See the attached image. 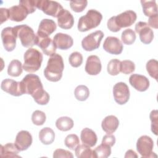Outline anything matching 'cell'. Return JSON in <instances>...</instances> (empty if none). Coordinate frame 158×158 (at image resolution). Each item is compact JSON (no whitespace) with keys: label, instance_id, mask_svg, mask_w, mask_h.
<instances>
[{"label":"cell","instance_id":"39","mask_svg":"<svg viewBox=\"0 0 158 158\" xmlns=\"http://www.w3.org/2000/svg\"><path fill=\"white\" fill-rule=\"evenodd\" d=\"M69 61L73 67H78L83 62V56L79 52H73L69 56Z\"/></svg>","mask_w":158,"mask_h":158},{"label":"cell","instance_id":"36","mask_svg":"<svg viewBox=\"0 0 158 158\" xmlns=\"http://www.w3.org/2000/svg\"><path fill=\"white\" fill-rule=\"evenodd\" d=\"M46 114L44 112L40 110H35L31 115L32 122L33 124L38 126L43 125L46 122Z\"/></svg>","mask_w":158,"mask_h":158},{"label":"cell","instance_id":"21","mask_svg":"<svg viewBox=\"0 0 158 158\" xmlns=\"http://www.w3.org/2000/svg\"><path fill=\"white\" fill-rule=\"evenodd\" d=\"M9 10L10 20L18 22L25 20L29 14L27 8L20 4L12 6L9 9Z\"/></svg>","mask_w":158,"mask_h":158},{"label":"cell","instance_id":"4","mask_svg":"<svg viewBox=\"0 0 158 158\" xmlns=\"http://www.w3.org/2000/svg\"><path fill=\"white\" fill-rule=\"evenodd\" d=\"M102 19V15L101 12L95 10H89L85 15L81 16L78 22V30L80 31L84 32L92 28L97 27Z\"/></svg>","mask_w":158,"mask_h":158},{"label":"cell","instance_id":"43","mask_svg":"<svg viewBox=\"0 0 158 158\" xmlns=\"http://www.w3.org/2000/svg\"><path fill=\"white\" fill-rule=\"evenodd\" d=\"M54 158L58 157H67V158H73V156L72 153L69 151L62 149H57L54 151L53 153Z\"/></svg>","mask_w":158,"mask_h":158},{"label":"cell","instance_id":"14","mask_svg":"<svg viewBox=\"0 0 158 158\" xmlns=\"http://www.w3.org/2000/svg\"><path fill=\"white\" fill-rule=\"evenodd\" d=\"M1 88L4 91L14 96H20L23 94L20 81H16L12 79L6 78L2 80Z\"/></svg>","mask_w":158,"mask_h":158},{"label":"cell","instance_id":"24","mask_svg":"<svg viewBox=\"0 0 158 158\" xmlns=\"http://www.w3.org/2000/svg\"><path fill=\"white\" fill-rule=\"evenodd\" d=\"M80 138L83 144L89 147L95 146L98 141L96 134L93 130L89 128H85L81 130Z\"/></svg>","mask_w":158,"mask_h":158},{"label":"cell","instance_id":"48","mask_svg":"<svg viewBox=\"0 0 158 158\" xmlns=\"http://www.w3.org/2000/svg\"><path fill=\"white\" fill-rule=\"evenodd\" d=\"M124 157L125 158H127V157H133V158L136 157V158H137L138 155L136 154V153L134 151H133L131 149H129L126 152L125 155Z\"/></svg>","mask_w":158,"mask_h":158},{"label":"cell","instance_id":"38","mask_svg":"<svg viewBox=\"0 0 158 158\" xmlns=\"http://www.w3.org/2000/svg\"><path fill=\"white\" fill-rule=\"evenodd\" d=\"M135 70V65L130 60H124L120 62V72L123 74H130Z\"/></svg>","mask_w":158,"mask_h":158},{"label":"cell","instance_id":"5","mask_svg":"<svg viewBox=\"0 0 158 158\" xmlns=\"http://www.w3.org/2000/svg\"><path fill=\"white\" fill-rule=\"evenodd\" d=\"M17 37L21 42L22 45L25 48H29L36 45V35L33 30L26 24L17 25L14 27Z\"/></svg>","mask_w":158,"mask_h":158},{"label":"cell","instance_id":"26","mask_svg":"<svg viewBox=\"0 0 158 158\" xmlns=\"http://www.w3.org/2000/svg\"><path fill=\"white\" fill-rule=\"evenodd\" d=\"M39 139L43 144L46 145L50 144L54 141V131L49 127H44L40 131Z\"/></svg>","mask_w":158,"mask_h":158},{"label":"cell","instance_id":"31","mask_svg":"<svg viewBox=\"0 0 158 158\" xmlns=\"http://www.w3.org/2000/svg\"><path fill=\"white\" fill-rule=\"evenodd\" d=\"M110 154V147L102 143L93 150V156L94 158H107Z\"/></svg>","mask_w":158,"mask_h":158},{"label":"cell","instance_id":"40","mask_svg":"<svg viewBox=\"0 0 158 158\" xmlns=\"http://www.w3.org/2000/svg\"><path fill=\"white\" fill-rule=\"evenodd\" d=\"M88 1L86 0L70 1V6L72 10L75 12H82L87 6Z\"/></svg>","mask_w":158,"mask_h":158},{"label":"cell","instance_id":"6","mask_svg":"<svg viewBox=\"0 0 158 158\" xmlns=\"http://www.w3.org/2000/svg\"><path fill=\"white\" fill-rule=\"evenodd\" d=\"M154 141L152 139L147 135L140 136L136 142V149L142 157H153L157 156L152 152Z\"/></svg>","mask_w":158,"mask_h":158},{"label":"cell","instance_id":"42","mask_svg":"<svg viewBox=\"0 0 158 158\" xmlns=\"http://www.w3.org/2000/svg\"><path fill=\"white\" fill-rule=\"evenodd\" d=\"M37 0H22L19 4L24 6L28 10L29 14H31L36 10Z\"/></svg>","mask_w":158,"mask_h":158},{"label":"cell","instance_id":"13","mask_svg":"<svg viewBox=\"0 0 158 158\" xmlns=\"http://www.w3.org/2000/svg\"><path fill=\"white\" fill-rule=\"evenodd\" d=\"M104 49L111 54L118 55L123 51V44L121 41L115 36H107L103 43Z\"/></svg>","mask_w":158,"mask_h":158},{"label":"cell","instance_id":"44","mask_svg":"<svg viewBox=\"0 0 158 158\" xmlns=\"http://www.w3.org/2000/svg\"><path fill=\"white\" fill-rule=\"evenodd\" d=\"M115 143V137L112 134H107L103 136L102 140V144L107 145L110 148Z\"/></svg>","mask_w":158,"mask_h":158},{"label":"cell","instance_id":"29","mask_svg":"<svg viewBox=\"0 0 158 158\" xmlns=\"http://www.w3.org/2000/svg\"><path fill=\"white\" fill-rule=\"evenodd\" d=\"M56 127L60 131H67L71 130L73 127V120L67 116L59 117L56 122Z\"/></svg>","mask_w":158,"mask_h":158},{"label":"cell","instance_id":"17","mask_svg":"<svg viewBox=\"0 0 158 158\" xmlns=\"http://www.w3.org/2000/svg\"><path fill=\"white\" fill-rule=\"evenodd\" d=\"M129 83L135 89L140 92L146 91L150 84L146 77L137 73L131 75L129 78Z\"/></svg>","mask_w":158,"mask_h":158},{"label":"cell","instance_id":"30","mask_svg":"<svg viewBox=\"0 0 158 158\" xmlns=\"http://www.w3.org/2000/svg\"><path fill=\"white\" fill-rule=\"evenodd\" d=\"M75 156L78 158H85V157H94L93 151L84 144H78L77 147L75 149Z\"/></svg>","mask_w":158,"mask_h":158},{"label":"cell","instance_id":"3","mask_svg":"<svg viewBox=\"0 0 158 158\" xmlns=\"http://www.w3.org/2000/svg\"><path fill=\"white\" fill-rule=\"evenodd\" d=\"M43 58L42 53L38 50L35 48H29L25 51L23 56V70L30 73L38 71L41 67Z\"/></svg>","mask_w":158,"mask_h":158},{"label":"cell","instance_id":"32","mask_svg":"<svg viewBox=\"0 0 158 158\" xmlns=\"http://www.w3.org/2000/svg\"><path fill=\"white\" fill-rule=\"evenodd\" d=\"M75 98L80 101H86L89 96V91L88 88L85 85H78L74 91Z\"/></svg>","mask_w":158,"mask_h":158},{"label":"cell","instance_id":"9","mask_svg":"<svg viewBox=\"0 0 158 158\" xmlns=\"http://www.w3.org/2000/svg\"><path fill=\"white\" fill-rule=\"evenodd\" d=\"M113 95L117 104L120 105L126 104L130 98V90L128 85L124 82L117 83L113 88Z\"/></svg>","mask_w":158,"mask_h":158},{"label":"cell","instance_id":"1","mask_svg":"<svg viewBox=\"0 0 158 158\" xmlns=\"http://www.w3.org/2000/svg\"><path fill=\"white\" fill-rule=\"evenodd\" d=\"M23 94H30L40 105H46L49 101V94L43 89L40 77L35 74H27L20 81Z\"/></svg>","mask_w":158,"mask_h":158},{"label":"cell","instance_id":"11","mask_svg":"<svg viewBox=\"0 0 158 158\" xmlns=\"http://www.w3.org/2000/svg\"><path fill=\"white\" fill-rule=\"evenodd\" d=\"M135 31L139 34L141 41L146 44H150L154 38V32L144 22H139L135 25Z\"/></svg>","mask_w":158,"mask_h":158},{"label":"cell","instance_id":"23","mask_svg":"<svg viewBox=\"0 0 158 158\" xmlns=\"http://www.w3.org/2000/svg\"><path fill=\"white\" fill-rule=\"evenodd\" d=\"M119 125L118 119L114 115L106 116L102 121L101 127L102 130L107 134L114 133Z\"/></svg>","mask_w":158,"mask_h":158},{"label":"cell","instance_id":"10","mask_svg":"<svg viewBox=\"0 0 158 158\" xmlns=\"http://www.w3.org/2000/svg\"><path fill=\"white\" fill-rule=\"evenodd\" d=\"M17 35L14 27H7L1 31V39L4 49L8 51H12L16 46Z\"/></svg>","mask_w":158,"mask_h":158},{"label":"cell","instance_id":"7","mask_svg":"<svg viewBox=\"0 0 158 158\" xmlns=\"http://www.w3.org/2000/svg\"><path fill=\"white\" fill-rule=\"evenodd\" d=\"M36 8L48 15L57 18L64 9L60 3L51 0H37Z\"/></svg>","mask_w":158,"mask_h":158},{"label":"cell","instance_id":"12","mask_svg":"<svg viewBox=\"0 0 158 158\" xmlns=\"http://www.w3.org/2000/svg\"><path fill=\"white\" fill-rule=\"evenodd\" d=\"M136 18L137 15L135 12L128 10L115 16V22L118 27L121 29L131 26L136 21Z\"/></svg>","mask_w":158,"mask_h":158},{"label":"cell","instance_id":"16","mask_svg":"<svg viewBox=\"0 0 158 158\" xmlns=\"http://www.w3.org/2000/svg\"><path fill=\"white\" fill-rule=\"evenodd\" d=\"M36 45L41 48L43 53L46 56H51L56 53V48L53 40L49 36H40L36 35Z\"/></svg>","mask_w":158,"mask_h":158},{"label":"cell","instance_id":"2","mask_svg":"<svg viewBox=\"0 0 158 158\" xmlns=\"http://www.w3.org/2000/svg\"><path fill=\"white\" fill-rule=\"evenodd\" d=\"M64 69L62 57L59 54L54 53L50 56L48 59L47 65L44 70V75L48 80L56 82L61 79Z\"/></svg>","mask_w":158,"mask_h":158},{"label":"cell","instance_id":"45","mask_svg":"<svg viewBox=\"0 0 158 158\" xmlns=\"http://www.w3.org/2000/svg\"><path fill=\"white\" fill-rule=\"evenodd\" d=\"M107 26L108 29L112 32H117L120 30V28L118 27L115 22V16L111 17L107 21Z\"/></svg>","mask_w":158,"mask_h":158},{"label":"cell","instance_id":"19","mask_svg":"<svg viewBox=\"0 0 158 158\" xmlns=\"http://www.w3.org/2000/svg\"><path fill=\"white\" fill-rule=\"evenodd\" d=\"M102 69L101 62L99 57L91 55L88 57L85 67V72L90 75H96L99 74Z\"/></svg>","mask_w":158,"mask_h":158},{"label":"cell","instance_id":"34","mask_svg":"<svg viewBox=\"0 0 158 158\" xmlns=\"http://www.w3.org/2000/svg\"><path fill=\"white\" fill-rule=\"evenodd\" d=\"M146 70L148 74L152 78H154L157 81L158 75V62L156 59H150L148 60L146 65Z\"/></svg>","mask_w":158,"mask_h":158},{"label":"cell","instance_id":"47","mask_svg":"<svg viewBox=\"0 0 158 158\" xmlns=\"http://www.w3.org/2000/svg\"><path fill=\"white\" fill-rule=\"evenodd\" d=\"M158 14H156L153 16L149 17L148 19V25L152 28L157 29L158 28Z\"/></svg>","mask_w":158,"mask_h":158},{"label":"cell","instance_id":"8","mask_svg":"<svg viewBox=\"0 0 158 158\" xmlns=\"http://www.w3.org/2000/svg\"><path fill=\"white\" fill-rule=\"evenodd\" d=\"M104 33L101 30H97L85 36L81 41V46L86 51H92L98 49L104 37Z\"/></svg>","mask_w":158,"mask_h":158},{"label":"cell","instance_id":"25","mask_svg":"<svg viewBox=\"0 0 158 158\" xmlns=\"http://www.w3.org/2000/svg\"><path fill=\"white\" fill-rule=\"evenodd\" d=\"M20 151L17 149L15 144L9 143L5 145H1L0 156L1 157H21L18 155Z\"/></svg>","mask_w":158,"mask_h":158},{"label":"cell","instance_id":"15","mask_svg":"<svg viewBox=\"0 0 158 158\" xmlns=\"http://www.w3.org/2000/svg\"><path fill=\"white\" fill-rule=\"evenodd\" d=\"M32 141V136L30 132L22 130L17 134L14 144L20 151H23L31 145Z\"/></svg>","mask_w":158,"mask_h":158},{"label":"cell","instance_id":"35","mask_svg":"<svg viewBox=\"0 0 158 158\" xmlns=\"http://www.w3.org/2000/svg\"><path fill=\"white\" fill-rule=\"evenodd\" d=\"M120 60L117 59H111L108 64L107 67V70L109 74L112 76H115L119 74L120 72Z\"/></svg>","mask_w":158,"mask_h":158},{"label":"cell","instance_id":"18","mask_svg":"<svg viewBox=\"0 0 158 158\" xmlns=\"http://www.w3.org/2000/svg\"><path fill=\"white\" fill-rule=\"evenodd\" d=\"M53 43L56 48L62 50H67L70 48L73 44V40L69 35L57 33L53 38Z\"/></svg>","mask_w":158,"mask_h":158},{"label":"cell","instance_id":"41","mask_svg":"<svg viewBox=\"0 0 158 158\" xmlns=\"http://www.w3.org/2000/svg\"><path fill=\"white\" fill-rule=\"evenodd\" d=\"M149 118L151 121V131L155 135H157L158 128V111L157 110H152L149 115Z\"/></svg>","mask_w":158,"mask_h":158},{"label":"cell","instance_id":"33","mask_svg":"<svg viewBox=\"0 0 158 158\" xmlns=\"http://www.w3.org/2000/svg\"><path fill=\"white\" fill-rule=\"evenodd\" d=\"M135 32L131 28H127L123 30L121 35L122 41L127 45L132 44L136 40Z\"/></svg>","mask_w":158,"mask_h":158},{"label":"cell","instance_id":"37","mask_svg":"<svg viewBox=\"0 0 158 158\" xmlns=\"http://www.w3.org/2000/svg\"><path fill=\"white\" fill-rule=\"evenodd\" d=\"M65 145L72 150H74L80 143L78 136L75 134H70L66 136L64 140Z\"/></svg>","mask_w":158,"mask_h":158},{"label":"cell","instance_id":"27","mask_svg":"<svg viewBox=\"0 0 158 158\" xmlns=\"http://www.w3.org/2000/svg\"><path fill=\"white\" fill-rule=\"evenodd\" d=\"M141 4L144 14L147 17H151L157 14V6L156 1L141 0Z\"/></svg>","mask_w":158,"mask_h":158},{"label":"cell","instance_id":"28","mask_svg":"<svg viewBox=\"0 0 158 158\" xmlns=\"http://www.w3.org/2000/svg\"><path fill=\"white\" fill-rule=\"evenodd\" d=\"M23 66L22 62L17 59L11 60L7 67V73L9 75L14 77L20 76L23 72Z\"/></svg>","mask_w":158,"mask_h":158},{"label":"cell","instance_id":"46","mask_svg":"<svg viewBox=\"0 0 158 158\" xmlns=\"http://www.w3.org/2000/svg\"><path fill=\"white\" fill-rule=\"evenodd\" d=\"M0 15H1V23L9 19V10L7 8H0Z\"/></svg>","mask_w":158,"mask_h":158},{"label":"cell","instance_id":"22","mask_svg":"<svg viewBox=\"0 0 158 158\" xmlns=\"http://www.w3.org/2000/svg\"><path fill=\"white\" fill-rule=\"evenodd\" d=\"M58 26L63 29H70L74 24L72 14L67 9H63L57 17Z\"/></svg>","mask_w":158,"mask_h":158},{"label":"cell","instance_id":"20","mask_svg":"<svg viewBox=\"0 0 158 158\" xmlns=\"http://www.w3.org/2000/svg\"><path fill=\"white\" fill-rule=\"evenodd\" d=\"M56 28L57 25L53 20L44 19L40 23L36 35L40 36H49L56 31Z\"/></svg>","mask_w":158,"mask_h":158}]
</instances>
